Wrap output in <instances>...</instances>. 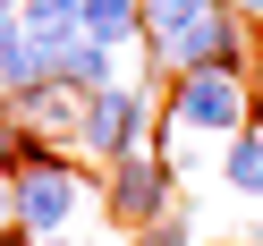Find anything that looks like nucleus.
Listing matches in <instances>:
<instances>
[{"mask_svg": "<svg viewBox=\"0 0 263 246\" xmlns=\"http://www.w3.org/2000/svg\"><path fill=\"white\" fill-rule=\"evenodd\" d=\"M77 204H85L77 170H68L43 136H26V144H17V170H9V229L34 238V246H51V238L77 229Z\"/></svg>", "mask_w": 263, "mask_h": 246, "instance_id": "obj_1", "label": "nucleus"}, {"mask_svg": "<svg viewBox=\"0 0 263 246\" xmlns=\"http://www.w3.org/2000/svg\"><path fill=\"white\" fill-rule=\"evenodd\" d=\"M255 119V93H246V77H221V68H195L178 77L170 93V136H238V127Z\"/></svg>", "mask_w": 263, "mask_h": 246, "instance_id": "obj_2", "label": "nucleus"}, {"mask_svg": "<svg viewBox=\"0 0 263 246\" xmlns=\"http://www.w3.org/2000/svg\"><path fill=\"white\" fill-rule=\"evenodd\" d=\"M102 204H110V221H119L127 238H144L161 212H178V178H170V161L144 144V153L110 161V187H102Z\"/></svg>", "mask_w": 263, "mask_h": 246, "instance_id": "obj_3", "label": "nucleus"}, {"mask_svg": "<svg viewBox=\"0 0 263 246\" xmlns=\"http://www.w3.org/2000/svg\"><path fill=\"white\" fill-rule=\"evenodd\" d=\"M144 119H153V93L144 85H102L77 110V144L102 153V161H127V153H144Z\"/></svg>", "mask_w": 263, "mask_h": 246, "instance_id": "obj_4", "label": "nucleus"}, {"mask_svg": "<svg viewBox=\"0 0 263 246\" xmlns=\"http://www.w3.org/2000/svg\"><path fill=\"white\" fill-rule=\"evenodd\" d=\"M17 34L34 43L43 60H60L77 34H85V0H17Z\"/></svg>", "mask_w": 263, "mask_h": 246, "instance_id": "obj_5", "label": "nucleus"}, {"mask_svg": "<svg viewBox=\"0 0 263 246\" xmlns=\"http://www.w3.org/2000/svg\"><path fill=\"white\" fill-rule=\"evenodd\" d=\"M51 85H68V93H102V85H119V77H110V43L77 34L68 51L51 60Z\"/></svg>", "mask_w": 263, "mask_h": 246, "instance_id": "obj_6", "label": "nucleus"}, {"mask_svg": "<svg viewBox=\"0 0 263 246\" xmlns=\"http://www.w3.org/2000/svg\"><path fill=\"white\" fill-rule=\"evenodd\" d=\"M221 187L238 195V204H263V127H238V136L221 144Z\"/></svg>", "mask_w": 263, "mask_h": 246, "instance_id": "obj_7", "label": "nucleus"}, {"mask_svg": "<svg viewBox=\"0 0 263 246\" xmlns=\"http://www.w3.org/2000/svg\"><path fill=\"white\" fill-rule=\"evenodd\" d=\"M43 77H51V60H43L34 43L17 34V26H0V93H9V102H17V93H34Z\"/></svg>", "mask_w": 263, "mask_h": 246, "instance_id": "obj_8", "label": "nucleus"}, {"mask_svg": "<svg viewBox=\"0 0 263 246\" xmlns=\"http://www.w3.org/2000/svg\"><path fill=\"white\" fill-rule=\"evenodd\" d=\"M85 34L93 43H136L144 34V0H85Z\"/></svg>", "mask_w": 263, "mask_h": 246, "instance_id": "obj_9", "label": "nucleus"}, {"mask_svg": "<svg viewBox=\"0 0 263 246\" xmlns=\"http://www.w3.org/2000/svg\"><path fill=\"white\" fill-rule=\"evenodd\" d=\"M17 144H26V127H9V119H0V178L17 170Z\"/></svg>", "mask_w": 263, "mask_h": 246, "instance_id": "obj_10", "label": "nucleus"}, {"mask_svg": "<svg viewBox=\"0 0 263 246\" xmlns=\"http://www.w3.org/2000/svg\"><path fill=\"white\" fill-rule=\"evenodd\" d=\"M0 238H9V178H0Z\"/></svg>", "mask_w": 263, "mask_h": 246, "instance_id": "obj_11", "label": "nucleus"}, {"mask_svg": "<svg viewBox=\"0 0 263 246\" xmlns=\"http://www.w3.org/2000/svg\"><path fill=\"white\" fill-rule=\"evenodd\" d=\"M0 26H17V0H0Z\"/></svg>", "mask_w": 263, "mask_h": 246, "instance_id": "obj_12", "label": "nucleus"}, {"mask_svg": "<svg viewBox=\"0 0 263 246\" xmlns=\"http://www.w3.org/2000/svg\"><path fill=\"white\" fill-rule=\"evenodd\" d=\"M0 246H34V238H17V229H9V238H0Z\"/></svg>", "mask_w": 263, "mask_h": 246, "instance_id": "obj_13", "label": "nucleus"}, {"mask_svg": "<svg viewBox=\"0 0 263 246\" xmlns=\"http://www.w3.org/2000/svg\"><path fill=\"white\" fill-rule=\"evenodd\" d=\"M246 246H263V221H255V238H246Z\"/></svg>", "mask_w": 263, "mask_h": 246, "instance_id": "obj_14", "label": "nucleus"}]
</instances>
